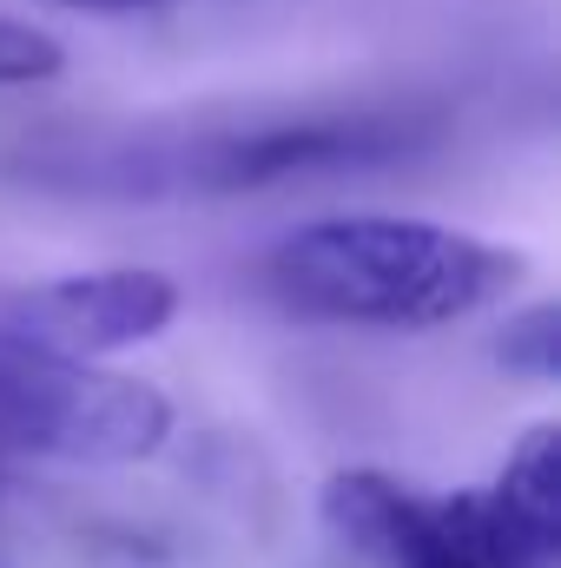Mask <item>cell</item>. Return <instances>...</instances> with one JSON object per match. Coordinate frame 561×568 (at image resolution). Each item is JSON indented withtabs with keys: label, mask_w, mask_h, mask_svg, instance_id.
Returning a JSON list of instances; mask_svg holds the SVG:
<instances>
[{
	"label": "cell",
	"mask_w": 561,
	"mask_h": 568,
	"mask_svg": "<svg viewBox=\"0 0 561 568\" xmlns=\"http://www.w3.org/2000/svg\"><path fill=\"white\" fill-rule=\"evenodd\" d=\"M60 67H67V47L47 27L0 20V87H33V80H53Z\"/></svg>",
	"instance_id": "obj_9"
},
{
	"label": "cell",
	"mask_w": 561,
	"mask_h": 568,
	"mask_svg": "<svg viewBox=\"0 0 561 568\" xmlns=\"http://www.w3.org/2000/svg\"><path fill=\"white\" fill-rule=\"evenodd\" d=\"M417 516H422V496L404 489L397 476H384V469H344V476L324 483V523H330V536L377 568L397 562V549L417 529Z\"/></svg>",
	"instance_id": "obj_6"
},
{
	"label": "cell",
	"mask_w": 561,
	"mask_h": 568,
	"mask_svg": "<svg viewBox=\"0 0 561 568\" xmlns=\"http://www.w3.org/2000/svg\"><path fill=\"white\" fill-rule=\"evenodd\" d=\"M422 140H429V126L377 120V113L284 120V126H252V133H212L192 152H172L165 179H178L192 192H258V185H284V179H310V172L390 165V159L417 152Z\"/></svg>",
	"instance_id": "obj_3"
},
{
	"label": "cell",
	"mask_w": 561,
	"mask_h": 568,
	"mask_svg": "<svg viewBox=\"0 0 561 568\" xmlns=\"http://www.w3.org/2000/svg\"><path fill=\"white\" fill-rule=\"evenodd\" d=\"M496 357H502L516 377H529V384H555V371H561V304L542 297V304L516 311V317L502 324Z\"/></svg>",
	"instance_id": "obj_8"
},
{
	"label": "cell",
	"mask_w": 561,
	"mask_h": 568,
	"mask_svg": "<svg viewBox=\"0 0 561 568\" xmlns=\"http://www.w3.org/2000/svg\"><path fill=\"white\" fill-rule=\"evenodd\" d=\"M178 317V284L145 265L120 272H73L53 284H27L0 297V331L67 351V357H100L120 344H145Z\"/></svg>",
	"instance_id": "obj_4"
},
{
	"label": "cell",
	"mask_w": 561,
	"mask_h": 568,
	"mask_svg": "<svg viewBox=\"0 0 561 568\" xmlns=\"http://www.w3.org/2000/svg\"><path fill=\"white\" fill-rule=\"evenodd\" d=\"M522 278V252L469 239L429 219H317L272 245L265 284L290 311L330 324H384V331H429L496 304Z\"/></svg>",
	"instance_id": "obj_1"
},
{
	"label": "cell",
	"mask_w": 561,
	"mask_h": 568,
	"mask_svg": "<svg viewBox=\"0 0 561 568\" xmlns=\"http://www.w3.org/2000/svg\"><path fill=\"white\" fill-rule=\"evenodd\" d=\"M482 536L496 568H555L561 562V429L536 424L502 463L489 489H476Z\"/></svg>",
	"instance_id": "obj_5"
},
{
	"label": "cell",
	"mask_w": 561,
	"mask_h": 568,
	"mask_svg": "<svg viewBox=\"0 0 561 568\" xmlns=\"http://www.w3.org/2000/svg\"><path fill=\"white\" fill-rule=\"evenodd\" d=\"M60 7H93V13H145L159 0H60Z\"/></svg>",
	"instance_id": "obj_10"
},
{
	"label": "cell",
	"mask_w": 561,
	"mask_h": 568,
	"mask_svg": "<svg viewBox=\"0 0 561 568\" xmlns=\"http://www.w3.org/2000/svg\"><path fill=\"white\" fill-rule=\"evenodd\" d=\"M172 429V404L140 384L113 377L93 357H67L0 331V463L47 456V463H145Z\"/></svg>",
	"instance_id": "obj_2"
},
{
	"label": "cell",
	"mask_w": 561,
	"mask_h": 568,
	"mask_svg": "<svg viewBox=\"0 0 561 568\" xmlns=\"http://www.w3.org/2000/svg\"><path fill=\"white\" fill-rule=\"evenodd\" d=\"M390 568H496L489 536H482L476 489H462V496H422L417 529L404 536V549H397Z\"/></svg>",
	"instance_id": "obj_7"
}]
</instances>
